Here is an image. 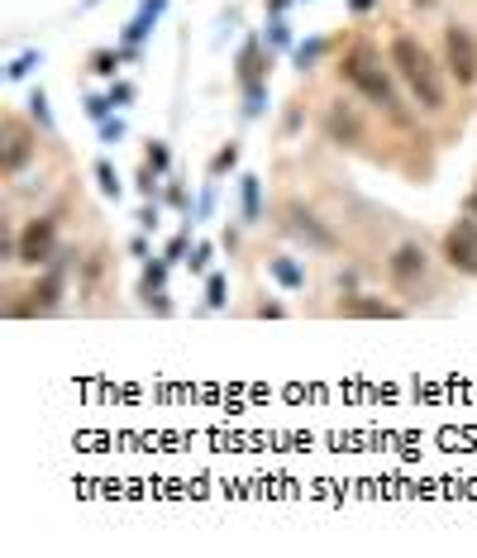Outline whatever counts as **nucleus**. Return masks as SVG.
I'll return each instance as SVG.
<instances>
[{
	"label": "nucleus",
	"mask_w": 477,
	"mask_h": 558,
	"mask_svg": "<svg viewBox=\"0 0 477 558\" xmlns=\"http://www.w3.org/2000/svg\"><path fill=\"white\" fill-rule=\"evenodd\" d=\"M53 253H57V220L53 215L25 220V230L15 234V263L44 267V263H53Z\"/></svg>",
	"instance_id": "39448f33"
},
{
	"label": "nucleus",
	"mask_w": 477,
	"mask_h": 558,
	"mask_svg": "<svg viewBox=\"0 0 477 558\" xmlns=\"http://www.w3.org/2000/svg\"><path fill=\"white\" fill-rule=\"evenodd\" d=\"M110 110H115V106H110V96H91V100H87V115H91L96 124H100V119H110Z\"/></svg>",
	"instance_id": "cd10ccee"
},
{
	"label": "nucleus",
	"mask_w": 477,
	"mask_h": 558,
	"mask_svg": "<svg viewBox=\"0 0 477 558\" xmlns=\"http://www.w3.org/2000/svg\"><path fill=\"white\" fill-rule=\"evenodd\" d=\"M211 253H215L211 243H196V248H192V258H186V263H192V273H211Z\"/></svg>",
	"instance_id": "393cba45"
},
{
	"label": "nucleus",
	"mask_w": 477,
	"mask_h": 558,
	"mask_svg": "<svg viewBox=\"0 0 477 558\" xmlns=\"http://www.w3.org/2000/svg\"><path fill=\"white\" fill-rule=\"evenodd\" d=\"M143 162H149V168H153V172L162 177V172L172 168V153H168V143H162V139H153L149 149H143Z\"/></svg>",
	"instance_id": "dca6fc26"
},
{
	"label": "nucleus",
	"mask_w": 477,
	"mask_h": 558,
	"mask_svg": "<svg viewBox=\"0 0 477 558\" xmlns=\"http://www.w3.org/2000/svg\"><path fill=\"white\" fill-rule=\"evenodd\" d=\"M335 310H339L344 320H401L406 315L397 301H382V296H372V292H348Z\"/></svg>",
	"instance_id": "9d476101"
},
{
	"label": "nucleus",
	"mask_w": 477,
	"mask_h": 558,
	"mask_svg": "<svg viewBox=\"0 0 477 558\" xmlns=\"http://www.w3.org/2000/svg\"><path fill=\"white\" fill-rule=\"evenodd\" d=\"M387 62H391V72H397V81L416 96V106L420 110H444L449 106V81H444V67L434 62V53L420 44L416 34H391V44H387Z\"/></svg>",
	"instance_id": "f257e3e1"
},
{
	"label": "nucleus",
	"mask_w": 477,
	"mask_h": 558,
	"mask_svg": "<svg viewBox=\"0 0 477 558\" xmlns=\"http://www.w3.org/2000/svg\"><path fill=\"white\" fill-rule=\"evenodd\" d=\"M100 139H106V143H119V139H124V119H115V115L100 119Z\"/></svg>",
	"instance_id": "c85d7f7f"
},
{
	"label": "nucleus",
	"mask_w": 477,
	"mask_h": 558,
	"mask_svg": "<svg viewBox=\"0 0 477 558\" xmlns=\"http://www.w3.org/2000/svg\"><path fill=\"white\" fill-rule=\"evenodd\" d=\"M186 248H192V230L177 234V239L168 243V263H181V258H186Z\"/></svg>",
	"instance_id": "c756f323"
},
{
	"label": "nucleus",
	"mask_w": 477,
	"mask_h": 558,
	"mask_svg": "<svg viewBox=\"0 0 477 558\" xmlns=\"http://www.w3.org/2000/svg\"><path fill=\"white\" fill-rule=\"evenodd\" d=\"M29 110H34V119L44 124V129H53V115H48V91H44V87H34V91H29Z\"/></svg>",
	"instance_id": "4be33fe9"
},
{
	"label": "nucleus",
	"mask_w": 477,
	"mask_h": 558,
	"mask_svg": "<svg viewBox=\"0 0 477 558\" xmlns=\"http://www.w3.org/2000/svg\"><path fill=\"white\" fill-rule=\"evenodd\" d=\"M162 282H168V258H158V263H149V267H143V296L162 292Z\"/></svg>",
	"instance_id": "f3484780"
},
{
	"label": "nucleus",
	"mask_w": 477,
	"mask_h": 558,
	"mask_svg": "<svg viewBox=\"0 0 477 558\" xmlns=\"http://www.w3.org/2000/svg\"><path fill=\"white\" fill-rule=\"evenodd\" d=\"M239 168V143H224V149L211 158V177H224V172H234Z\"/></svg>",
	"instance_id": "a211bd4d"
},
{
	"label": "nucleus",
	"mask_w": 477,
	"mask_h": 558,
	"mask_svg": "<svg viewBox=\"0 0 477 558\" xmlns=\"http://www.w3.org/2000/svg\"><path fill=\"white\" fill-rule=\"evenodd\" d=\"M62 286H67V282H62V267H48V273L25 292V301H10L5 315H15V320H25V315H53V310L62 305Z\"/></svg>",
	"instance_id": "6e6552de"
},
{
	"label": "nucleus",
	"mask_w": 477,
	"mask_h": 558,
	"mask_svg": "<svg viewBox=\"0 0 477 558\" xmlns=\"http://www.w3.org/2000/svg\"><path fill=\"white\" fill-rule=\"evenodd\" d=\"M239 205H244V220H248V224L263 220V181H258V177H244V181H239Z\"/></svg>",
	"instance_id": "ddd939ff"
},
{
	"label": "nucleus",
	"mask_w": 477,
	"mask_h": 558,
	"mask_svg": "<svg viewBox=\"0 0 477 558\" xmlns=\"http://www.w3.org/2000/svg\"><path fill=\"white\" fill-rule=\"evenodd\" d=\"M339 77L354 87L363 100L372 106H382L387 115H401V96H397V72H391V62L382 67V53L372 44H354L339 62Z\"/></svg>",
	"instance_id": "f03ea898"
},
{
	"label": "nucleus",
	"mask_w": 477,
	"mask_h": 558,
	"mask_svg": "<svg viewBox=\"0 0 477 558\" xmlns=\"http://www.w3.org/2000/svg\"><path fill=\"white\" fill-rule=\"evenodd\" d=\"M425 273H430V253H425L420 243H397V248H391L387 277H391V286H397V292H410V286H420Z\"/></svg>",
	"instance_id": "1a4fd4ad"
},
{
	"label": "nucleus",
	"mask_w": 477,
	"mask_h": 558,
	"mask_svg": "<svg viewBox=\"0 0 477 558\" xmlns=\"http://www.w3.org/2000/svg\"><path fill=\"white\" fill-rule=\"evenodd\" d=\"M325 134L335 143H363V115H358V106L335 100V106L325 110Z\"/></svg>",
	"instance_id": "f8f14e48"
},
{
	"label": "nucleus",
	"mask_w": 477,
	"mask_h": 558,
	"mask_svg": "<svg viewBox=\"0 0 477 558\" xmlns=\"http://www.w3.org/2000/svg\"><path fill=\"white\" fill-rule=\"evenodd\" d=\"M267 38H273V48H286V44H292V34H286L282 19H273V25H267Z\"/></svg>",
	"instance_id": "7c9ffc66"
},
{
	"label": "nucleus",
	"mask_w": 477,
	"mask_h": 558,
	"mask_svg": "<svg viewBox=\"0 0 477 558\" xmlns=\"http://www.w3.org/2000/svg\"><path fill=\"white\" fill-rule=\"evenodd\" d=\"M263 100H267V87H244V115L248 119L263 115Z\"/></svg>",
	"instance_id": "b1692460"
},
{
	"label": "nucleus",
	"mask_w": 477,
	"mask_h": 558,
	"mask_svg": "<svg viewBox=\"0 0 477 558\" xmlns=\"http://www.w3.org/2000/svg\"><path fill=\"white\" fill-rule=\"evenodd\" d=\"M119 57H124V53H115V48H96V53H91V72H96V77H115Z\"/></svg>",
	"instance_id": "6ab92c4d"
},
{
	"label": "nucleus",
	"mask_w": 477,
	"mask_h": 558,
	"mask_svg": "<svg viewBox=\"0 0 477 558\" xmlns=\"http://www.w3.org/2000/svg\"><path fill=\"white\" fill-rule=\"evenodd\" d=\"M468 215H477V186H472V196H468Z\"/></svg>",
	"instance_id": "f704fd0d"
},
{
	"label": "nucleus",
	"mask_w": 477,
	"mask_h": 558,
	"mask_svg": "<svg viewBox=\"0 0 477 558\" xmlns=\"http://www.w3.org/2000/svg\"><path fill=\"white\" fill-rule=\"evenodd\" d=\"M444 263L463 277H477V215H463L444 230Z\"/></svg>",
	"instance_id": "423d86ee"
},
{
	"label": "nucleus",
	"mask_w": 477,
	"mask_h": 558,
	"mask_svg": "<svg viewBox=\"0 0 477 558\" xmlns=\"http://www.w3.org/2000/svg\"><path fill=\"white\" fill-rule=\"evenodd\" d=\"M372 5H378V0H348V10H354V15H363V10H372Z\"/></svg>",
	"instance_id": "72a5a7b5"
},
{
	"label": "nucleus",
	"mask_w": 477,
	"mask_h": 558,
	"mask_svg": "<svg viewBox=\"0 0 477 558\" xmlns=\"http://www.w3.org/2000/svg\"><path fill=\"white\" fill-rule=\"evenodd\" d=\"M320 57H325V38H310V44H301V48H296V67H301V72H310Z\"/></svg>",
	"instance_id": "aec40b11"
},
{
	"label": "nucleus",
	"mask_w": 477,
	"mask_h": 558,
	"mask_svg": "<svg viewBox=\"0 0 477 558\" xmlns=\"http://www.w3.org/2000/svg\"><path fill=\"white\" fill-rule=\"evenodd\" d=\"M224 292H230L224 273H211V277H205V305H211V310H220V305H224Z\"/></svg>",
	"instance_id": "412c9836"
},
{
	"label": "nucleus",
	"mask_w": 477,
	"mask_h": 558,
	"mask_svg": "<svg viewBox=\"0 0 477 558\" xmlns=\"http://www.w3.org/2000/svg\"><path fill=\"white\" fill-rule=\"evenodd\" d=\"M282 230L292 234L296 243L316 248V253H335V248H339V234L329 230V224L310 211V205H301V201H286L282 205Z\"/></svg>",
	"instance_id": "20e7f679"
},
{
	"label": "nucleus",
	"mask_w": 477,
	"mask_h": 558,
	"mask_svg": "<svg viewBox=\"0 0 477 558\" xmlns=\"http://www.w3.org/2000/svg\"><path fill=\"white\" fill-rule=\"evenodd\" d=\"M267 72H273V53H267L263 38H248L234 57V77L239 87H267Z\"/></svg>",
	"instance_id": "9b49d317"
},
{
	"label": "nucleus",
	"mask_w": 477,
	"mask_h": 558,
	"mask_svg": "<svg viewBox=\"0 0 477 558\" xmlns=\"http://www.w3.org/2000/svg\"><path fill=\"white\" fill-rule=\"evenodd\" d=\"M258 315H267V320H282V315H286V310H282L277 301H263V305H258Z\"/></svg>",
	"instance_id": "473e14b6"
},
{
	"label": "nucleus",
	"mask_w": 477,
	"mask_h": 558,
	"mask_svg": "<svg viewBox=\"0 0 477 558\" xmlns=\"http://www.w3.org/2000/svg\"><path fill=\"white\" fill-rule=\"evenodd\" d=\"M106 96H110V106H130V100H134V87H130V81H115V77H110V91H106Z\"/></svg>",
	"instance_id": "a878e982"
},
{
	"label": "nucleus",
	"mask_w": 477,
	"mask_h": 558,
	"mask_svg": "<svg viewBox=\"0 0 477 558\" xmlns=\"http://www.w3.org/2000/svg\"><path fill=\"white\" fill-rule=\"evenodd\" d=\"M139 224H143V230H158V205H153V201L139 211Z\"/></svg>",
	"instance_id": "2f4dec72"
},
{
	"label": "nucleus",
	"mask_w": 477,
	"mask_h": 558,
	"mask_svg": "<svg viewBox=\"0 0 477 558\" xmlns=\"http://www.w3.org/2000/svg\"><path fill=\"white\" fill-rule=\"evenodd\" d=\"M267 273H273L286 292H301V286H306V273L296 267V258H267Z\"/></svg>",
	"instance_id": "4468645a"
},
{
	"label": "nucleus",
	"mask_w": 477,
	"mask_h": 558,
	"mask_svg": "<svg viewBox=\"0 0 477 558\" xmlns=\"http://www.w3.org/2000/svg\"><path fill=\"white\" fill-rule=\"evenodd\" d=\"M34 153H38V129H34V124L19 119V115L0 119V177L15 181L34 162Z\"/></svg>",
	"instance_id": "7ed1b4c3"
},
{
	"label": "nucleus",
	"mask_w": 477,
	"mask_h": 558,
	"mask_svg": "<svg viewBox=\"0 0 477 558\" xmlns=\"http://www.w3.org/2000/svg\"><path fill=\"white\" fill-rule=\"evenodd\" d=\"M34 62H38V48H25V53H19V57L10 62V67H5V77H10V81L29 77V67H34Z\"/></svg>",
	"instance_id": "5701e85b"
},
{
	"label": "nucleus",
	"mask_w": 477,
	"mask_h": 558,
	"mask_svg": "<svg viewBox=\"0 0 477 558\" xmlns=\"http://www.w3.org/2000/svg\"><path fill=\"white\" fill-rule=\"evenodd\" d=\"M444 67L459 87H472L477 81V38H472V29H463V25L444 29Z\"/></svg>",
	"instance_id": "0eeeda50"
},
{
	"label": "nucleus",
	"mask_w": 477,
	"mask_h": 558,
	"mask_svg": "<svg viewBox=\"0 0 477 558\" xmlns=\"http://www.w3.org/2000/svg\"><path fill=\"white\" fill-rule=\"evenodd\" d=\"M96 186H100V196H110V201H119V191H124V186H119V172L110 168L106 158L96 162Z\"/></svg>",
	"instance_id": "2eb2a0df"
},
{
	"label": "nucleus",
	"mask_w": 477,
	"mask_h": 558,
	"mask_svg": "<svg viewBox=\"0 0 477 558\" xmlns=\"http://www.w3.org/2000/svg\"><path fill=\"white\" fill-rule=\"evenodd\" d=\"M153 191H158V172L149 168V162H143V168H139V196L153 201Z\"/></svg>",
	"instance_id": "bb28decb"
}]
</instances>
